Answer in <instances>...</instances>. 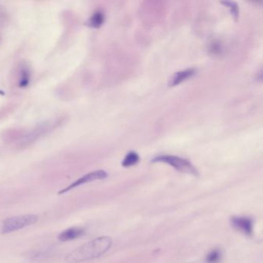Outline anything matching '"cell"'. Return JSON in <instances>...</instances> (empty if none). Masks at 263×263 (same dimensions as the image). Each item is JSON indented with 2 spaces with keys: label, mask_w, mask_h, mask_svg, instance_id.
Returning a JSON list of instances; mask_svg holds the SVG:
<instances>
[{
  "label": "cell",
  "mask_w": 263,
  "mask_h": 263,
  "mask_svg": "<svg viewBox=\"0 0 263 263\" xmlns=\"http://www.w3.org/2000/svg\"><path fill=\"white\" fill-rule=\"evenodd\" d=\"M107 178V173L104 170L95 171V172H90V173L86 174L84 176L80 178L77 181H73L70 185L63 189L62 190L58 192L59 195H64L67 193L69 191L75 189V187H79L82 184H87V183L91 182V181H97V180H102Z\"/></svg>",
  "instance_id": "4"
},
{
  "label": "cell",
  "mask_w": 263,
  "mask_h": 263,
  "mask_svg": "<svg viewBox=\"0 0 263 263\" xmlns=\"http://www.w3.org/2000/svg\"><path fill=\"white\" fill-rule=\"evenodd\" d=\"M52 252H53V249H39V250H34L33 252H30L27 255V257L30 260L39 261V260L44 259V258L51 255Z\"/></svg>",
  "instance_id": "9"
},
{
  "label": "cell",
  "mask_w": 263,
  "mask_h": 263,
  "mask_svg": "<svg viewBox=\"0 0 263 263\" xmlns=\"http://www.w3.org/2000/svg\"><path fill=\"white\" fill-rule=\"evenodd\" d=\"M221 252L219 249H214L206 256V262L218 263L221 260Z\"/></svg>",
  "instance_id": "12"
},
{
  "label": "cell",
  "mask_w": 263,
  "mask_h": 263,
  "mask_svg": "<svg viewBox=\"0 0 263 263\" xmlns=\"http://www.w3.org/2000/svg\"><path fill=\"white\" fill-rule=\"evenodd\" d=\"M152 161L153 162L166 163L179 172L192 174L194 175H198V172L192 165V163L184 158H180V157L173 156V155H161V156L154 158Z\"/></svg>",
  "instance_id": "3"
},
{
  "label": "cell",
  "mask_w": 263,
  "mask_h": 263,
  "mask_svg": "<svg viewBox=\"0 0 263 263\" xmlns=\"http://www.w3.org/2000/svg\"><path fill=\"white\" fill-rule=\"evenodd\" d=\"M104 15L102 12H95L87 22V26L91 28L98 29L104 24Z\"/></svg>",
  "instance_id": "8"
},
{
  "label": "cell",
  "mask_w": 263,
  "mask_h": 263,
  "mask_svg": "<svg viewBox=\"0 0 263 263\" xmlns=\"http://www.w3.org/2000/svg\"><path fill=\"white\" fill-rule=\"evenodd\" d=\"M39 220L36 215H24L6 218L1 226V233L7 234L21 230L35 224Z\"/></svg>",
  "instance_id": "2"
},
{
  "label": "cell",
  "mask_w": 263,
  "mask_h": 263,
  "mask_svg": "<svg viewBox=\"0 0 263 263\" xmlns=\"http://www.w3.org/2000/svg\"><path fill=\"white\" fill-rule=\"evenodd\" d=\"M195 73H196V70L194 69H187L183 71L177 72L171 78L168 86L169 87H175L181 83L184 82L186 80L195 76Z\"/></svg>",
  "instance_id": "6"
},
{
  "label": "cell",
  "mask_w": 263,
  "mask_h": 263,
  "mask_svg": "<svg viewBox=\"0 0 263 263\" xmlns=\"http://www.w3.org/2000/svg\"><path fill=\"white\" fill-rule=\"evenodd\" d=\"M85 233V231L81 228L73 227L63 231L59 235L58 239L61 241H68L71 240L77 239L80 237L83 236Z\"/></svg>",
  "instance_id": "7"
},
{
  "label": "cell",
  "mask_w": 263,
  "mask_h": 263,
  "mask_svg": "<svg viewBox=\"0 0 263 263\" xmlns=\"http://www.w3.org/2000/svg\"><path fill=\"white\" fill-rule=\"evenodd\" d=\"M30 72L27 67H24L21 70V80H20V87L21 88H25L30 84Z\"/></svg>",
  "instance_id": "11"
},
{
  "label": "cell",
  "mask_w": 263,
  "mask_h": 263,
  "mask_svg": "<svg viewBox=\"0 0 263 263\" xmlns=\"http://www.w3.org/2000/svg\"><path fill=\"white\" fill-rule=\"evenodd\" d=\"M231 221L233 227L241 231L243 233L246 235L252 234L253 223L251 218L247 217H233Z\"/></svg>",
  "instance_id": "5"
},
{
  "label": "cell",
  "mask_w": 263,
  "mask_h": 263,
  "mask_svg": "<svg viewBox=\"0 0 263 263\" xmlns=\"http://www.w3.org/2000/svg\"><path fill=\"white\" fill-rule=\"evenodd\" d=\"M221 4H224V5L227 6L228 7L230 8L231 13H232L233 17L235 18V20L238 19V6L235 3L233 2H221Z\"/></svg>",
  "instance_id": "13"
},
{
  "label": "cell",
  "mask_w": 263,
  "mask_h": 263,
  "mask_svg": "<svg viewBox=\"0 0 263 263\" xmlns=\"http://www.w3.org/2000/svg\"><path fill=\"white\" fill-rule=\"evenodd\" d=\"M111 246L112 240L110 237H98L77 248L64 258V261L66 263H80L95 259L104 255Z\"/></svg>",
  "instance_id": "1"
},
{
  "label": "cell",
  "mask_w": 263,
  "mask_h": 263,
  "mask_svg": "<svg viewBox=\"0 0 263 263\" xmlns=\"http://www.w3.org/2000/svg\"><path fill=\"white\" fill-rule=\"evenodd\" d=\"M139 156L136 152H130L126 155L124 161L122 162V165L124 167H130L135 165L139 161Z\"/></svg>",
  "instance_id": "10"
}]
</instances>
